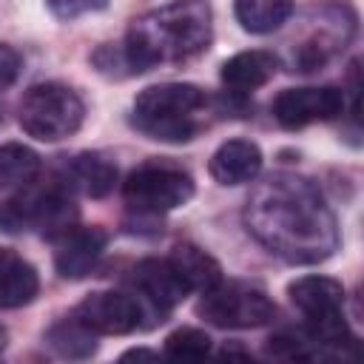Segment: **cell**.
I'll return each instance as SVG.
<instances>
[{
    "label": "cell",
    "instance_id": "6da1fadb",
    "mask_svg": "<svg viewBox=\"0 0 364 364\" xmlns=\"http://www.w3.org/2000/svg\"><path fill=\"white\" fill-rule=\"evenodd\" d=\"M247 233L290 264H316L338 250V225L316 182L299 173L264 176L245 205Z\"/></svg>",
    "mask_w": 364,
    "mask_h": 364
},
{
    "label": "cell",
    "instance_id": "7a4b0ae2",
    "mask_svg": "<svg viewBox=\"0 0 364 364\" xmlns=\"http://www.w3.org/2000/svg\"><path fill=\"white\" fill-rule=\"evenodd\" d=\"M213 23L208 0H171L136 17L119 43L125 71L142 74L156 65L185 63L210 46Z\"/></svg>",
    "mask_w": 364,
    "mask_h": 364
},
{
    "label": "cell",
    "instance_id": "3957f363",
    "mask_svg": "<svg viewBox=\"0 0 364 364\" xmlns=\"http://www.w3.org/2000/svg\"><path fill=\"white\" fill-rule=\"evenodd\" d=\"M213 100L191 82L148 85L134 100L131 122L156 142H191L210 122Z\"/></svg>",
    "mask_w": 364,
    "mask_h": 364
},
{
    "label": "cell",
    "instance_id": "277c9868",
    "mask_svg": "<svg viewBox=\"0 0 364 364\" xmlns=\"http://www.w3.org/2000/svg\"><path fill=\"white\" fill-rule=\"evenodd\" d=\"M304 316L301 330L321 350V358H355V336L344 321V287L330 276H301L287 287Z\"/></svg>",
    "mask_w": 364,
    "mask_h": 364
},
{
    "label": "cell",
    "instance_id": "5b68a950",
    "mask_svg": "<svg viewBox=\"0 0 364 364\" xmlns=\"http://www.w3.org/2000/svg\"><path fill=\"white\" fill-rule=\"evenodd\" d=\"M85 105L74 88L63 82H37L31 85L17 108L20 128L40 142H60L82 125Z\"/></svg>",
    "mask_w": 364,
    "mask_h": 364
},
{
    "label": "cell",
    "instance_id": "8992f818",
    "mask_svg": "<svg viewBox=\"0 0 364 364\" xmlns=\"http://www.w3.org/2000/svg\"><path fill=\"white\" fill-rule=\"evenodd\" d=\"M193 196V179L188 171L171 162H145L128 173L122 182V199L134 216H154L182 208Z\"/></svg>",
    "mask_w": 364,
    "mask_h": 364
},
{
    "label": "cell",
    "instance_id": "52a82bcc",
    "mask_svg": "<svg viewBox=\"0 0 364 364\" xmlns=\"http://www.w3.org/2000/svg\"><path fill=\"white\" fill-rule=\"evenodd\" d=\"M77 219L74 199L68 193V182L51 185H26L20 196L0 208L3 230H43L51 239L71 228Z\"/></svg>",
    "mask_w": 364,
    "mask_h": 364
},
{
    "label": "cell",
    "instance_id": "ba28073f",
    "mask_svg": "<svg viewBox=\"0 0 364 364\" xmlns=\"http://www.w3.org/2000/svg\"><path fill=\"white\" fill-rule=\"evenodd\" d=\"M196 313L222 330H247V327H262L276 316V304L270 296L250 282L242 279H219L210 290L199 293Z\"/></svg>",
    "mask_w": 364,
    "mask_h": 364
},
{
    "label": "cell",
    "instance_id": "9c48e42d",
    "mask_svg": "<svg viewBox=\"0 0 364 364\" xmlns=\"http://www.w3.org/2000/svg\"><path fill=\"white\" fill-rule=\"evenodd\" d=\"M142 313L145 307L136 299V293L97 290V293H88L74 307L71 316L82 321L94 336H125L142 327Z\"/></svg>",
    "mask_w": 364,
    "mask_h": 364
},
{
    "label": "cell",
    "instance_id": "30bf717a",
    "mask_svg": "<svg viewBox=\"0 0 364 364\" xmlns=\"http://www.w3.org/2000/svg\"><path fill=\"white\" fill-rule=\"evenodd\" d=\"M276 122L287 131H299L313 122H330L344 111V91L336 85L284 88L270 105Z\"/></svg>",
    "mask_w": 364,
    "mask_h": 364
},
{
    "label": "cell",
    "instance_id": "8fae6325",
    "mask_svg": "<svg viewBox=\"0 0 364 364\" xmlns=\"http://www.w3.org/2000/svg\"><path fill=\"white\" fill-rule=\"evenodd\" d=\"M355 31V14L347 3L341 6H330L327 9V17L321 20L318 31H313L307 40H301L293 51V65L296 71H316V68H324L336 54L338 48H344V43L353 37Z\"/></svg>",
    "mask_w": 364,
    "mask_h": 364
},
{
    "label": "cell",
    "instance_id": "7c38bea8",
    "mask_svg": "<svg viewBox=\"0 0 364 364\" xmlns=\"http://www.w3.org/2000/svg\"><path fill=\"white\" fill-rule=\"evenodd\" d=\"M131 287L142 301V307L148 304L159 321L191 293L182 276L176 273V267L171 264V259H142L131 270Z\"/></svg>",
    "mask_w": 364,
    "mask_h": 364
},
{
    "label": "cell",
    "instance_id": "4fadbf2b",
    "mask_svg": "<svg viewBox=\"0 0 364 364\" xmlns=\"http://www.w3.org/2000/svg\"><path fill=\"white\" fill-rule=\"evenodd\" d=\"M108 245V233L102 228L71 225L54 236V267L63 279H82L100 262Z\"/></svg>",
    "mask_w": 364,
    "mask_h": 364
},
{
    "label": "cell",
    "instance_id": "5bb4252c",
    "mask_svg": "<svg viewBox=\"0 0 364 364\" xmlns=\"http://www.w3.org/2000/svg\"><path fill=\"white\" fill-rule=\"evenodd\" d=\"M276 68H279V57L273 51L250 48V51H239L230 60H225L219 77H222V85L228 88V94L233 100H239L256 88L267 85L273 80Z\"/></svg>",
    "mask_w": 364,
    "mask_h": 364
},
{
    "label": "cell",
    "instance_id": "9a60e30c",
    "mask_svg": "<svg viewBox=\"0 0 364 364\" xmlns=\"http://www.w3.org/2000/svg\"><path fill=\"white\" fill-rule=\"evenodd\" d=\"M208 171L219 185L250 182L262 171V151L250 139H228L213 151Z\"/></svg>",
    "mask_w": 364,
    "mask_h": 364
},
{
    "label": "cell",
    "instance_id": "2e32d148",
    "mask_svg": "<svg viewBox=\"0 0 364 364\" xmlns=\"http://www.w3.org/2000/svg\"><path fill=\"white\" fill-rule=\"evenodd\" d=\"M37 293H40L37 270L14 250L0 247V307L14 310L31 304Z\"/></svg>",
    "mask_w": 364,
    "mask_h": 364
},
{
    "label": "cell",
    "instance_id": "e0dca14e",
    "mask_svg": "<svg viewBox=\"0 0 364 364\" xmlns=\"http://www.w3.org/2000/svg\"><path fill=\"white\" fill-rule=\"evenodd\" d=\"M65 182L77 191H82L85 196L102 199L114 191L117 185V165L111 159H105L102 154H77L68 162L65 171Z\"/></svg>",
    "mask_w": 364,
    "mask_h": 364
},
{
    "label": "cell",
    "instance_id": "ac0fdd59",
    "mask_svg": "<svg viewBox=\"0 0 364 364\" xmlns=\"http://www.w3.org/2000/svg\"><path fill=\"white\" fill-rule=\"evenodd\" d=\"M171 264L176 267V273L182 276V282L188 284V290L193 293H205V290H210L219 279H222V267H219V262L210 256V253H205L202 247H196V245H188V242H182V245H176L173 250H171Z\"/></svg>",
    "mask_w": 364,
    "mask_h": 364
},
{
    "label": "cell",
    "instance_id": "d6986e66",
    "mask_svg": "<svg viewBox=\"0 0 364 364\" xmlns=\"http://www.w3.org/2000/svg\"><path fill=\"white\" fill-rule=\"evenodd\" d=\"M239 26L250 34H270L293 14V0H233Z\"/></svg>",
    "mask_w": 364,
    "mask_h": 364
},
{
    "label": "cell",
    "instance_id": "ffe728a7",
    "mask_svg": "<svg viewBox=\"0 0 364 364\" xmlns=\"http://www.w3.org/2000/svg\"><path fill=\"white\" fill-rule=\"evenodd\" d=\"M40 156L23 142H6L0 145V188L3 191H20L40 176Z\"/></svg>",
    "mask_w": 364,
    "mask_h": 364
},
{
    "label": "cell",
    "instance_id": "44dd1931",
    "mask_svg": "<svg viewBox=\"0 0 364 364\" xmlns=\"http://www.w3.org/2000/svg\"><path fill=\"white\" fill-rule=\"evenodd\" d=\"M46 341H48V347H51L60 358H91V355L97 353V338H94V333H91L82 321H77L74 316L57 321V324L46 333Z\"/></svg>",
    "mask_w": 364,
    "mask_h": 364
},
{
    "label": "cell",
    "instance_id": "7402d4cb",
    "mask_svg": "<svg viewBox=\"0 0 364 364\" xmlns=\"http://www.w3.org/2000/svg\"><path fill=\"white\" fill-rule=\"evenodd\" d=\"M208 353H210V338L196 327H179L165 338V355L171 358H202Z\"/></svg>",
    "mask_w": 364,
    "mask_h": 364
},
{
    "label": "cell",
    "instance_id": "603a6c76",
    "mask_svg": "<svg viewBox=\"0 0 364 364\" xmlns=\"http://www.w3.org/2000/svg\"><path fill=\"white\" fill-rule=\"evenodd\" d=\"M46 3L54 11V17H60V20H74L80 14L100 11L108 6V0H46Z\"/></svg>",
    "mask_w": 364,
    "mask_h": 364
},
{
    "label": "cell",
    "instance_id": "cb8c5ba5",
    "mask_svg": "<svg viewBox=\"0 0 364 364\" xmlns=\"http://www.w3.org/2000/svg\"><path fill=\"white\" fill-rule=\"evenodd\" d=\"M20 68H23V57L11 46L0 43V91L14 85V80L20 77Z\"/></svg>",
    "mask_w": 364,
    "mask_h": 364
},
{
    "label": "cell",
    "instance_id": "d4e9b609",
    "mask_svg": "<svg viewBox=\"0 0 364 364\" xmlns=\"http://www.w3.org/2000/svg\"><path fill=\"white\" fill-rule=\"evenodd\" d=\"M159 353H154V350H128V353H122V358H156Z\"/></svg>",
    "mask_w": 364,
    "mask_h": 364
},
{
    "label": "cell",
    "instance_id": "484cf974",
    "mask_svg": "<svg viewBox=\"0 0 364 364\" xmlns=\"http://www.w3.org/2000/svg\"><path fill=\"white\" fill-rule=\"evenodd\" d=\"M6 341H9V333H6V327L0 324V353L6 350Z\"/></svg>",
    "mask_w": 364,
    "mask_h": 364
}]
</instances>
